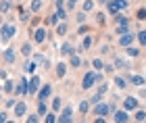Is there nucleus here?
I'll list each match as a JSON object with an SVG mask.
<instances>
[{
    "mask_svg": "<svg viewBox=\"0 0 146 123\" xmlns=\"http://www.w3.org/2000/svg\"><path fill=\"white\" fill-rule=\"evenodd\" d=\"M40 81H42V79H40L38 75H34V77L29 79V94H36L38 90H40Z\"/></svg>",
    "mask_w": 146,
    "mask_h": 123,
    "instance_id": "6",
    "label": "nucleus"
},
{
    "mask_svg": "<svg viewBox=\"0 0 146 123\" xmlns=\"http://www.w3.org/2000/svg\"><path fill=\"white\" fill-rule=\"evenodd\" d=\"M98 102H100V94H96V96L90 98V104H98Z\"/></svg>",
    "mask_w": 146,
    "mask_h": 123,
    "instance_id": "35",
    "label": "nucleus"
},
{
    "mask_svg": "<svg viewBox=\"0 0 146 123\" xmlns=\"http://www.w3.org/2000/svg\"><path fill=\"white\" fill-rule=\"evenodd\" d=\"M136 121H146V113L144 111H136Z\"/></svg>",
    "mask_w": 146,
    "mask_h": 123,
    "instance_id": "33",
    "label": "nucleus"
},
{
    "mask_svg": "<svg viewBox=\"0 0 146 123\" xmlns=\"http://www.w3.org/2000/svg\"><path fill=\"white\" fill-rule=\"evenodd\" d=\"M100 79H102V75H100V73H86V75H84V79H82V88L88 90V88L94 86V81H100Z\"/></svg>",
    "mask_w": 146,
    "mask_h": 123,
    "instance_id": "1",
    "label": "nucleus"
},
{
    "mask_svg": "<svg viewBox=\"0 0 146 123\" xmlns=\"http://www.w3.org/2000/svg\"><path fill=\"white\" fill-rule=\"evenodd\" d=\"M9 9H11V4L6 2V0H2V2H0V13H9Z\"/></svg>",
    "mask_w": 146,
    "mask_h": 123,
    "instance_id": "28",
    "label": "nucleus"
},
{
    "mask_svg": "<svg viewBox=\"0 0 146 123\" xmlns=\"http://www.w3.org/2000/svg\"><path fill=\"white\" fill-rule=\"evenodd\" d=\"M46 113V104L44 102H40V106H38V115H44Z\"/></svg>",
    "mask_w": 146,
    "mask_h": 123,
    "instance_id": "38",
    "label": "nucleus"
},
{
    "mask_svg": "<svg viewBox=\"0 0 146 123\" xmlns=\"http://www.w3.org/2000/svg\"><path fill=\"white\" fill-rule=\"evenodd\" d=\"M2 59H4V63H9V65H13V63H15V50H13V48H9V50H4Z\"/></svg>",
    "mask_w": 146,
    "mask_h": 123,
    "instance_id": "9",
    "label": "nucleus"
},
{
    "mask_svg": "<svg viewBox=\"0 0 146 123\" xmlns=\"http://www.w3.org/2000/svg\"><path fill=\"white\" fill-rule=\"evenodd\" d=\"M42 9V0H31V11H40Z\"/></svg>",
    "mask_w": 146,
    "mask_h": 123,
    "instance_id": "27",
    "label": "nucleus"
},
{
    "mask_svg": "<svg viewBox=\"0 0 146 123\" xmlns=\"http://www.w3.org/2000/svg\"><path fill=\"white\" fill-rule=\"evenodd\" d=\"M104 92H107V86H104V83H102V86L98 88V94H104Z\"/></svg>",
    "mask_w": 146,
    "mask_h": 123,
    "instance_id": "43",
    "label": "nucleus"
},
{
    "mask_svg": "<svg viewBox=\"0 0 146 123\" xmlns=\"http://www.w3.org/2000/svg\"><path fill=\"white\" fill-rule=\"evenodd\" d=\"M86 31H88V27H84V25H82V27H79V29H77V34H79V36H84V34H86Z\"/></svg>",
    "mask_w": 146,
    "mask_h": 123,
    "instance_id": "41",
    "label": "nucleus"
},
{
    "mask_svg": "<svg viewBox=\"0 0 146 123\" xmlns=\"http://www.w3.org/2000/svg\"><path fill=\"white\" fill-rule=\"evenodd\" d=\"M79 65H82V59L77 54H71V67H79Z\"/></svg>",
    "mask_w": 146,
    "mask_h": 123,
    "instance_id": "22",
    "label": "nucleus"
},
{
    "mask_svg": "<svg viewBox=\"0 0 146 123\" xmlns=\"http://www.w3.org/2000/svg\"><path fill=\"white\" fill-rule=\"evenodd\" d=\"M21 52H23L25 56H29V54H31V46H29V44H23V46H21Z\"/></svg>",
    "mask_w": 146,
    "mask_h": 123,
    "instance_id": "29",
    "label": "nucleus"
},
{
    "mask_svg": "<svg viewBox=\"0 0 146 123\" xmlns=\"http://www.w3.org/2000/svg\"><path fill=\"white\" fill-rule=\"evenodd\" d=\"M136 19H138V21H146V9H138Z\"/></svg>",
    "mask_w": 146,
    "mask_h": 123,
    "instance_id": "21",
    "label": "nucleus"
},
{
    "mask_svg": "<svg viewBox=\"0 0 146 123\" xmlns=\"http://www.w3.org/2000/svg\"><path fill=\"white\" fill-rule=\"evenodd\" d=\"M109 111H111V106H109V104H104V102H102V104L98 102V104H96V108H94V113H96V115H100V117L109 115Z\"/></svg>",
    "mask_w": 146,
    "mask_h": 123,
    "instance_id": "8",
    "label": "nucleus"
},
{
    "mask_svg": "<svg viewBox=\"0 0 146 123\" xmlns=\"http://www.w3.org/2000/svg\"><path fill=\"white\" fill-rule=\"evenodd\" d=\"M115 86H117L119 90H123L125 86H127V81H125V79H123L121 75H117V77H115Z\"/></svg>",
    "mask_w": 146,
    "mask_h": 123,
    "instance_id": "15",
    "label": "nucleus"
},
{
    "mask_svg": "<svg viewBox=\"0 0 146 123\" xmlns=\"http://www.w3.org/2000/svg\"><path fill=\"white\" fill-rule=\"evenodd\" d=\"M92 67H94L96 71H100V69H104V63H102V59H94V61H92Z\"/></svg>",
    "mask_w": 146,
    "mask_h": 123,
    "instance_id": "19",
    "label": "nucleus"
},
{
    "mask_svg": "<svg viewBox=\"0 0 146 123\" xmlns=\"http://www.w3.org/2000/svg\"><path fill=\"white\" fill-rule=\"evenodd\" d=\"M61 54H65V56H67V54L71 56V54H73V46H71L69 42H65V44H63V48H61Z\"/></svg>",
    "mask_w": 146,
    "mask_h": 123,
    "instance_id": "12",
    "label": "nucleus"
},
{
    "mask_svg": "<svg viewBox=\"0 0 146 123\" xmlns=\"http://www.w3.org/2000/svg\"><path fill=\"white\" fill-rule=\"evenodd\" d=\"M71 115H73V111H71V106H69V108H65V111H63V115L58 117V121H71Z\"/></svg>",
    "mask_w": 146,
    "mask_h": 123,
    "instance_id": "13",
    "label": "nucleus"
},
{
    "mask_svg": "<svg viewBox=\"0 0 146 123\" xmlns=\"http://www.w3.org/2000/svg\"><path fill=\"white\" fill-rule=\"evenodd\" d=\"M138 40H140V44H144V46H146V29H142L140 34H138Z\"/></svg>",
    "mask_w": 146,
    "mask_h": 123,
    "instance_id": "31",
    "label": "nucleus"
},
{
    "mask_svg": "<svg viewBox=\"0 0 146 123\" xmlns=\"http://www.w3.org/2000/svg\"><path fill=\"white\" fill-rule=\"evenodd\" d=\"M56 21H58V13H54V15H50V17H48V23H52V25H54Z\"/></svg>",
    "mask_w": 146,
    "mask_h": 123,
    "instance_id": "34",
    "label": "nucleus"
},
{
    "mask_svg": "<svg viewBox=\"0 0 146 123\" xmlns=\"http://www.w3.org/2000/svg\"><path fill=\"white\" fill-rule=\"evenodd\" d=\"M75 6V0H67V9H73Z\"/></svg>",
    "mask_w": 146,
    "mask_h": 123,
    "instance_id": "44",
    "label": "nucleus"
},
{
    "mask_svg": "<svg viewBox=\"0 0 146 123\" xmlns=\"http://www.w3.org/2000/svg\"><path fill=\"white\" fill-rule=\"evenodd\" d=\"M25 71H29V73L36 71V61H27V63H25Z\"/></svg>",
    "mask_w": 146,
    "mask_h": 123,
    "instance_id": "26",
    "label": "nucleus"
},
{
    "mask_svg": "<svg viewBox=\"0 0 146 123\" xmlns=\"http://www.w3.org/2000/svg\"><path fill=\"white\" fill-rule=\"evenodd\" d=\"M15 92H17V94H21V96L29 94V79L21 77V79H19V83H17V88H15Z\"/></svg>",
    "mask_w": 146,
    "mask_h": 123,
    "instance_id": "2",
    "label": "nucleus"
},
{
    "mask_svg": "<svg viewBox=\"0 0 146 123\" xmlns=\"http://www.w3.org/2000/svg\"><path fill=\"white\" fill-rule=\"evenodd\" d=\"M79 111H82V113L86 115V113L90 111V102H82V104H79Z\"/></svg>",
    "mask_w": 146,
    "mask_h": 123,
    "instance_id": "32",
    "label": "nucleus"
},
{
    "mask_svg": "<svg viewBox=\"0 0 146 123\" xmlns=\"http://www.w3.org/2000/svg\"><path fill=\"white\" fill-rule=\"evenodd\" d=\"M134 38H136V34H131V31H127V34H121L119 36V46H125L127 48L131 42H134Z\"/></svg>",
    "mask_w": 146,
    "mask_h": 123,
    "instance_id": "5",
    "label": "nucleus"
},
{
    "mask_svg": "<svg viewBox=\"0 0 146 123\" xmlns=\"http://www.w3.org/2000/svg\"><path fill=\"white\" fill-rule=\"evenodd\" d=\"M131 83H134V86H142V83H144V77H142V75H131Z\"/></svg>",
    "mask_w": 146,
    "mask_h": 123,
    "instance_id": "20",
    "label": "nucleus"
},
{
    "mask_svg": "<svg viewBox=\"0 0 146 123\" xmlns=\"http://www.w3.org/2000/svg\"><path fill=\"white\" fill-rule=\"evenodd\" d=\"M25 111H27V108H25V102H17V104H15V115H17V117L25 115Z\"/></svg>",
    "mask_w": 146,
    "mask_h": 123,
    "instance_id": "10",
    "label": "nucleus"
},
{
    "mask_svg": "<svg viewBox=\"0 0 146 123\" xmlns=\"http://www.w3.org/2000/svg\"><path fill=\"white\" fill-rule=\"evenodd\" d=\"M27 121H29V123H36V121H38V115H29Z\"/></svg>",
    "mask_w": 146,
    "mask_h": 123,
    "instance_id": "40",
    "label": "nucleus"
},
{
    "mask_svg": "<svg viewBox=\"0 0 146 123\" xmlns=\"http://www.w3.org/2000/svg\"><path fill=\"white\" fill-rule=\"evenodd\" d=\"M0 36H2V42H9L13 36H15V25H4L2 31H0Z\"/></svg>",
    "mask_w": 146,
    "mask_h": 123,
    "instance_id": "4",
    "label": "nucleus"
},
{
    "mask_svg": "<svg viewBox=\"0 0 146 123\" xmlns=\"http://www.w3.org/2000/svg\"><path fill=\"white\" fill-rule=\"evenodd\" d=\"M50 86H44L42 88V92H40V100H46V98H48V96H50Z\"/></svg>",
    "mask_w": 146,
    "mask_h": 123,
    "instance_id": "16",
    "label": "nucleus"
},
{
    "mask_svg": "<svg viewBox=\"0 0 146 123\" xmlns=\"http://www.w3.org/2000/svg\"><path fill=\"white\" fill-rule=\"evenodd\" d=\"M136 106H138V98L136 96H125L123 98V108L125 111H136Z\"/></svg>",
    "mask_w": 146,
    "mask_h": 123,
    "instance_id": "3",
    "label": "nucleus"
},
{
    "mask_svg": "<svg viewBox=\"0 0 146 123\" xmlns=\"http://www.w3.org/2000/svg\"><path fill=\"white\" fill-rule=\"evenodd\" d=\"M13 88H15V86H13V81H6V83H4V90H6V92H11Z\"/></svg>",
    "mask_w": 146,
    "mask_h": 123,
    "instance_id": "39",
    "label": "nucleus"
},
{
    "mask_svg": "<svg viewBox=\"0 0 146 123\" xmlns=\"http://www.w3.org/2000/svg\"><path fill=\"white\" fill-rule=\"evenodd\" d=\"M113 2H115V6L119 11H125L127 9V0H113Z\"/></svg>",
    "mask_w": 146,
    "mask_h": 123,
    "instance_id": "18",
    "label": "nucleus"
},
{
    "mask_svg": "<svg viewBox=\"0 0 146 123\" xmlns=\"http://www.w3.org/2000/svg\"><path fill=\"white\" fill-rule=\"evenodd\" d=\"M0 121H6V113H0Z\"/></svg>",
    "mask_w": 146,
    "mask_h": 123,
    "instance_id": "45",
    "label": "nucleus"
},
{
    "mask_svg": "<svg viewBox=\"0 0 146 123\" xmlns=\"http://www.w3.org/2000/svg\"><path fill=\"white\" fill-rule=\"evenodd\" d=\"M127 54H129V56H136V59H138L140 50H138V48H131V46H127Z\"/></svg>",
    "mask_w": 146,
    "mask_h": 123,
    "instance_id": "30",
    "label": "nucleus"
},
{
    "mask_svg": "<svg viewBox=\"0 0 146 123\" xmlns=\"http://www.w3.org/2000/svg\"><path fill=\"white\" fill-rule=\"evenodd\" d=\"M46 121H48V123H52V121H56V117H54V115H52V113H50V115H48V117H46Z\"/></svg>",
    "mask_w": 146,
    "mask_h": 123,
    "instance_id": "42",
    "label": "nucleus"
},
{
    "mask_svg": "<svg viewBox=\"0 0 146 123\" xmlns=\"http://www.w3.org/2000/svg\"><path fill=\"white\" fill-rule=\"evenodd\" d=\"M90 46H92V38H90V36H86L84 40H82V50H88Z\"/></svg>",
    "mask_w": 146,
    "mask_h": 123,
    "instance_id": "17",
    "label": "nucleus"
},
{
    "mask_svg": "<svg viewBox=\"0 0 146 123\" xmlns=\"http://www.w3.org/2000/svg\"><path fill=\"white\" fill-rule=\"evenodd\" d=\"M117 36H121V34H127V31H129V27H127V25H117Z\"/></svg>",
    "mask_w": 146,
    "mask_h": 123,
    "instance_id": "24",
    "label": "nucleus"
},
{
    "mask_svg": "<svg viewBox=\"0 0 146 123\" xmlns=\"http://www.w3.org/2000/svg\"><path fill=\"white\" fill-rule=\"evenodd\" d=\"M113 121H121V123H125V121H129V115H127V111H115V115H113Z\"/></svg>",
    "mask_w": 146,
    "mask_h": 123,
    "instance_id": "7",
    "label": "nucleus"
},
{
    "mask_svg": "<svg viewBox=\"0 0 146 123\" xmlns=\"http://www.w3.org/2000/svg\"><path fill=\"white\" fill-rule=\"evenodd\" d=\"M52 108H54V111H58V108H61V98H54V102H52Z\"/></svg>",
    "mask_w": 146,
    "mask_h": 123,
    "instance_id": "37",
    "label": "nucleus"
},
{
    "mask_svg": "<svg viewBox=\"0 0 146 123\" xmlns=\"http://www.w3.org/2000/svg\"><path fill=\"white\" fill-rule=\"evenodd\" d=\"M115 65H117V69H127V67H129L127 61H123V59H117V61H115Z\"/></svg>",
    "mask_w": 146,
    "mask_h": 123,
    "instance_id": "23",
    "label": "nucleus"
},
{
    "mask_svg": "<svg viewBox=\"0 0 146 123\" xmlns=\"http://www.w3.org/2000/svg\"><path fill=\"white\" fill-rule=\"evenodd\" d=\"M65 71H67V65H65V63H58V65H56V75H58V77H65Z\"/></svg>",
    "mask_w": 146,
    "mask_h": 123,
    "instance_id": "14",
    "label": "nucleus"
},
{
    "mask_svg": "<svg viewBox=\"0 0 146 123\" xmlns=\"http://www.w3.org/2000/svg\"><path fill=\"white\" fill-rule=\"evenodd\" d=\"M82 6H84V13H86V11H92V9H94V2H92V0H84Z\"/></svg>",
    "mask_w": 146,
    "mask_h": 123,
    "instance_id": "25",
    "label": "nucleus"
},
{
    "mask_svg": "<svg viewBox=\"0 0 146 123\" xmlns=\"http://www.w3.org/2000/svg\"><path fill=\"white\" fill-rule=\"evenodd\" d=\"M65 31H67V25H65V23H61V25H58V29H56V34H65Z\"/></svg>",
    "mask_w": 146,
    "mask_h": 123,
    "instance_id": "36",
    "label": "nucleus"
},
{
    "mask_svg": "<svg viewBox=\"0 0 146 123\" xmlns=\"http://www.w3.org/2000/svg\"><path fill=\"white\" fill-rule=\"evenodd\" d=\"M0 23H2V17H0Z\"/></svg>",
    "mask_w": 146,
    "mask_h": 123,
    "instance_id": "46",
    "label": "nucleus"
},
{
    "mask_svg": "<svg viewBox=\"0 0 146 123\" xmlns=\"http://www.w3.org/2000/svg\"><path fill=\"white\" fill-rule=\"evenodd\" d=\"M44 38H46V31L44 29H36L34 31V40L36 42H44Z\"/></svg>",
    "mask_w": 146,
    "mask_h": 123,
    "instance_id": "11",
    "label": "nucleus"
}]
</instances>
